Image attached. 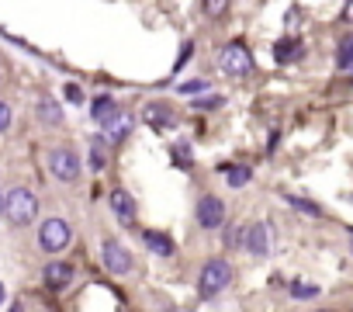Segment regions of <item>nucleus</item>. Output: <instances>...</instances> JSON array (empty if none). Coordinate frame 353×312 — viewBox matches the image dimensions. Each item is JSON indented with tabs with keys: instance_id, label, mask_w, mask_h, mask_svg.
I'll return each mask as SVG.
<instances>
[{
	"instance_id": "obj_19",
	"label": "nucleus",
	"mask_w": 353,
	"mask_h": 312,
	"mask_svg": "<svg viewBox=\"0 0 353 312\" xmlns=\"http://www.w3.org/2000/svg\"><path fill=\"white\" fill-rule=\"evenodd\" d=\"M104 149H108L104 139H94V142H90V167H94V170H104Z\"/></svg>"
},
{
	"instance_id": "obj_7",
	"label": "nucleus",
	"mask_w": 353,
	"mask_h": 312,
	"mask_svg": "<svg viewBox=\"0 0 353 312\" xmlns=\"http://www.w3.org/2000/svg\"><path fill=\"white\" fill-rule=\"evenodd\" d=\"M101 264L114 274V277H125V274H132V253L118 243V240H104L101 243Z\"/></svg>"
},
{
	"instance_id": "obj_22",
	"label": "nucleus",
	"mask_w": 353,
	"mask_h": 312,
	"mask_svg": "<svg viewBox=\"0 0 353 312\" xmlns=\"http://www.w3.org/2000/svg\"><path fill=\"white\" fill-rule=\"evenodd\" d=\"M288 205L298 208V212H305V215H322L319 205H312V202H305V198H294V195H288Z\"/></svg>"
},
{
	"instance_id": "obj_33",
	"label": "nucleus",
	"mask_w": 353,
	"mask_h": 312,
	"mask_svg": "<svg viewBox=\"0 0 353 312\" xmlns=\"http://www.w3.org/2000/svg\"><path fill=\"white\" fill-rule=\"evenodd\" d=\"M159 312H176V309H159Z\"/></svg>"
},
{
	"instance_id": "obj_6",
	"label": "nucleus",
	"mask_w": 353,
	"mask_h": 312,
	"mask_svg": "<svg viewBox=\"0 0 353 312\" xmlns=\"http://www.w3.org/2000/svg\"><path fill=\"white\" fill-rule=\"evenodd\" d=\"M194 222L205 229V233H215L225 226V202L219 195H205L198 205H194Z\"/></svg>"
},
{
	"instance_id": "obj_12",
	"label": "nucleus",
	"mask_w": 353,
	"mask_h": 312,
	"mask_svg": "<svg viewBox=\"0 0 353 312\" xmlns=\"http://www.w3.org/2000/svg\"><path fill=\"white\" fill-rule=\"evenodd\" d=\"M142 243L156 253V257H173V240L166 236V233H159V229H142Z\"/></svg>"
},
{
	"instance_id": "obj_24",
	"label": "nucleus",
	"mask_w": 353,
	"mask_h": 312,
	"mask_svg": "<svg viewBox=\"0 0 353 312\" xmlns=\"http://www.w3.org/2000/svg\"><path fill=\"white\" fill-rule=\"evenodd\" d=\"M11 125H14V111H11L8 101H0V132H8Z\"/></svg>"
},
{
	"instance_id": "obj_34",
	"label": "nucleus",
	"mask_w": 353,
	"mask_h": 312,
	"mask_svg": "<svg viewBox=\"0 0 353 312\" xmlns=\"http://www.w3.org/2000/svg\"><path fill=\"white\" fill-rule=\"evenodd\" d=\"M315 312H332V309H315Z\"/></svg>"
},
{
	"instance_id": "obj_29",
	"label": "nucleus",
	"mask_w": 353,
	"mask_h": 312,
	"mask_svg": "<svg viewBox=\"0 0 353 312\" xmlns=\"http://www.w3.org/2000/svg\"><path fill=\"white\" fill-rule=\"evenodd\" d=\"M343 21L353 25V0H346V11H343Z\"/></svg>"
},
{
	"instance_id": "obj_18",
	"label": "nucleus",
	"mask_w": 353,
	"mask_h": 312,
	"mask_svg": "<svg viewBox=\"0 0 353 312\" xmlns=\"http://www.w3.org/2000/svg\"><path fill=\"white\" fill-rule=\"evenodd\" d=\"M336 66H339L343 73H353V35H346V39L339 42V52H336Z\"/></svg>"
},
{
	"instance_id": "obj_26",
	"label": "nucleus",
	"mask_w": 353,
	"mask_h": 312,
	"mask_svg": "<svg viewBox=\"0 0 353 312\" xmlns=\"http://www.w3.org/2000/svg\"><path fill=\"white\" fill-rule=\"evenodd\" d=\"M63 90H66V101H70V104H83V90H80L77 84H66Z\"/></svg>"
},
{
	"instance_id": "obj_23",
	"label": "nucleus",
	"mask_w": 353,
	"mask_h": 312,
	"mask_svg": "<svg viewBox=\"0 0 353 312\" xmlns=\"http://www.w3.org/2000/svg\"><path fill=\"white\" fill-rule=\"evenodd\" d=\"M201 8H205L208 18H222L225 8H229V0H201Z\"/></svg>"
},
{
	"instance_id": "obj_16",
	"label": "nucleus",
	"mask_w": 353,
	"mask_h": 312,
	"mask_svg": "<svg viewBox=\"0 0 353 312\" xmlns=\"http://www.w3.org/2000/svg\"><path fill=\"white\" fill-rule=\"evenodd\" d=\"M128 128H132V118H128V115H121V111H118V115H114V118L104 125V132H108V139H111V142L125 139V135H128Z\"/></svg>"
},
{
	"instance_id": "obj_17",
	"label": "nucleus",
	"mask_w": 353,
	"mask_h": 312,
	"mask_svg": "<svg viewBox=\"0 0 353 312\" xmlns=\"http://www.w3.org/2000/svg\"><path fill=\"white\" fill-rule=\"evenodd\" d=\"M298 52H301V42H298V39H284V42L274 46V59H277V63H291Z\"/></svg>"
},
{
	"instance_id": "obj_27",
	"label": "nucleus",
	"mask_w": 353,
	"mask_h": 312,
	"mask_svg": "<svg viewBox=\"0 0 353 312\" xmlns=\"http://www.w3.org/2000/svg\"><path fill=\"white\" fill-rule=\"evenodd\" d=\"M173 156H176V160H191V149H188V142H176V146H173Z\"/></svg>"
},
{
	"instance_id": "obj_32",
	"label": "nucleus",
	"mask_w": 353,
	"mask_h": 312,
	"mask_svg": "<svg viewBox=\"0 0 353 312\" xmlns=\"http://www.w3.org/2000/svg\"><path fill=\"white\" fill-rule=\"evenodd\" d=\"M0 212H4V195H0Z\"/></svg>"
},
{
	"instance_id": "obj_3",
	"label": "nucleus",
	"mask_w": 353,
	"mask_h": 312,
	"mask_svg": "<svg viewBox=\"0 0 353 312\" xmlns=\"http://www.w3.org/2000/svg\"><path fill=\"white\" fill-rule=\"evenodd\" d=\"M46 164H49V174L59 181V184H77L80 181V156L70 149V146H56V149H49V156H46Z\"/></svg>"
},
{
	"instance_id": "obj_10",
	"label": "nucleus",
	"mask_w": 353,
	"mask_h": 312,
	"mask_svg": "<svg viewBox=\"0 0 353 312\" xmlns=\"http://www.w3.org/2000/svg\"><path fill=\"white\" fill-rule=\"evenodd\" d=\"M108 205H111V212H114L121 222H135V215H139V205H135V198H132L125 188H114V191L108 195Z\"/></svg>"
},
{
	"instance_id": "obj_30",
	"label": "nucleus",
	"mask_w": 353,
	"mask_h": 312,
	"mask_svg": "<svg viewBox=\"0 0 353 312\" xmlns=\"http://www.w3.org/2000/svg\"><path fill=\"white\" fill-rule=\"evenodd\" d=\"M4 298H8V288H4V281H0V305H4Z\"/></svg>"
},
{
	"instance_id": "obj_25",
	"label": "nucleus",
	"mask_w": 353,
	"mask_h": 312,
	"mask_svg": "<svg viewBox=\"0 0 353 312\" xmlns=\"http://www.w3.org/2000/svg\"><path fill=\"white\" fill-rule=\"evenodd\" d=\"M191 52H194V42H184V49H181V56H176L173 70H184V66H188V59H191Z\"/></svg>"
},
{
	"instance_id": "obj_5",
	"label": "nucleus",
	"mask_w": 353,
	"mask_h": 312,
	"mask_svg": "<svg viewBox=\"0 0 353 312\" xmlns=\"http://www.w3.org/2000/svg\"><path fill=\"white\" fill-rule=\"evenodd\" d=\"M219 70L229 77H246V73H253V52L243 42H229L219 49Z\"/></svg>"
},
{
	"instance_id": "obj_21",
	"label": "nucleus",
	"mask_w": 353,
	"mask_h": 312,
	"mask_svg": "<svg viewBox=\"0 0 353 312\" xmlns=\"http://www.w3.org/2000/svg\"><path fill=\"white\" fill-rule=\"evenodd\" d=\"M205 90H208V80H188V84L176 87V94H184V97H198Z\"/></svg>"
},
{
	"instance_id": "obj_9",
	"label": "nucleus",
	"mask_w": 353,
	"mask_h": 312,
	"mask_svg": "<svg viewBox=\"0 0 353 312\" xmlns=\"http://www.w3.org/2000/svg\"><path fill=\"white\" fill-rule=\"evenodd\" d=\"M73 277H77V271H73L66 260H52V264H46V271H42V281H46L52 291H66V288L73 284Z\"/></svg>"
},
{
	"instance_id": "obj_35",
	"label": "nucleus",
	"mask_w": 353,
	"mask_h": 312,
	"mask_svg": "<svg viewBox=\"0 0 353 312\" xmlns=\"http://www.w3.org/2000/svg\"><path fill=\"white\" fill-rule=\"evenodd\" d=\"M39 312H52V309H39Z\"/></svg>"
},
{
	"instance_id": "obj_20",
	"label": "nucleus",
	"mask_w": 353,
	"mask_h": 312,
	"mask_svg": "<svg viewBox=\"0 0 353 312\" xmlns=\"http://www.w3.org/2000/svg\"><path fill=\"white\" fill-rule=\"evenodd\" d=\"M288 291H291V298H315V295H319L322 288H319V284H305V281H294V284H291Z\"/></svg>"
},
{
	"instance_id": "obj_1",
	"label": "nucleus",
	"mask_w": 353,
	"mask_h": 312,
	"mask_svg": "<svg viewBox=\"0 0 353 312\" xmlns=\"http://www.w3.org/2000/svg\"><path fill=\"white\" fill-rule=\"evenodd\" d=\"M229 284H232V264H229L225 257L205 260V267H201V274H198V295H201V298H219Z\"/></svg>"
},
{
	"instance_id": "obj_15",
	"label": "nucleus",
	"mask_w": 353,
	"mask_h": 312,
	"mask_svg": "<svg viewBox=\"0 0 353 312\" xmlns=\"http://www.w3.org/2000/svg\"><path fill=\"white\" fill-rule=\"evenodd\" d=\"M222 174H225L229 188H246V184L253 181V170H250V167H239V164H225Z\"/></svg>"
},
{
	"instance_id": "obj_28",
	"label": "nucleus",
	"mask_w": 353,
	"mask_h": 312,
	"mask_svg": "<svg viewBox=\"0 0 353 312\" xmlns=\"http://www.w3.org/2000/svg\"><path fill=\"white\" fill-rule=\"evenodd\" d=\"M222 104V97H205V101H198V108H219Z\"/></svg>"
},
{
	"instance_id": "obj_2",
	"label": "nucleus",
	"mask_w": 353,
	"mask_h": 312,
	"mask_svg": "<svg viewBox=\"0 0 353 312\" xmlns=\"http://www.w3.org/2000/svg\"><path fill=\"white\" fill-rule=\"evenodd\" d=\"M4 215L11 226H28L39 215V198L28 188H14L11 195H4Z\"/></svg>"
},
{
	"instance_id": "obj_13",
	"label": "nucleus",
	"mask_w": 353,
	"mask_h": 312,
	"mask_svg": "<svg viewBox=\"0 0 353 312\" xmlns=\"http://www.w3.org/2000/svg\"><path fill=\"white\" fill-rule=\"evenodd\" d=\"M90 115H94V121H97V125H108V121L118 115V104H114V97H111V94H101V97L90 104Z\"/></svg>"
},
{
	"instance_id": "obj_4",
	"label": "nucleus",
	"mask_w": 353,
	"mask_h": 312,
	"mask_svg": "<svg viewBox=\"0 0 353 312\" xmlns=\"http://www.w3.org/2000/svg\"><path fill=\"white\" fill-rule=\"evenodd\" d=\"M70 240H73V229H70V222L66 219H46L42 226H39V246L46 250V253H63L66 246H70Z\"/></svg>"
},
{
	"instance_id": "obj_8",
	"label": "nucleus",
	"mask_w": 353,
	"mask_h": 312,
	"mask_svg": "<svg viewBox=\"0 0 353 312\" xmlns=\"http://www.w3.org/2000/svg\"><path fill=\"white\" fill-rule=\"evenodd\" d=\"M243 246H246L250 257H267V253H270V229H267V222H253V226H246V233H243Z\"/></svg>"
},
{
	"instance_id": "obj_31",
	"label": "nucleus",
	"mask_w": 353,
	"mask_h": 312,
	"mask_svg": "<svg viewBox=\"0 0 353 312\" xmlns=\"http://www.w3.org/2000/svg\"><path fill=\"white\" fill-rule=\"evenodd\" d=\"M11 312H21V305H18V302H14V305H11Z\"/></svg>"
},
{
	"instance_id": "obj_14",
	"label": "nucleus",
	"mask_w": 353,
	"mask_h": 312,
	"mask_svg": "<svg viewBox=\"0 0 353 312\" xmlns=\"http://www.w3.org/2000/svg\"><path fill=\"white\" fill-rule=\"evenodd\" d=\"M39 118L46 121V125H59L63 121V108L56 104V97H39Z\"/></svg>"
},
{
	"instance_id": "obj_11",
	"label": "nucleus",
	"mask_w": 353,
	"mask_h": 312,
	"mask_svg": "<svg viewBox=\"0 0 353 312\" xmlns=\"http://www.w3.org/2000/svg\"><path fill=\"white\" fill-rule=\"evenodd\" d=\"M142 118H145L149 125H156V128H170V125H173V108H170L166 101H149V104L142 108Z\"/></svg>"
}]
</instances>
